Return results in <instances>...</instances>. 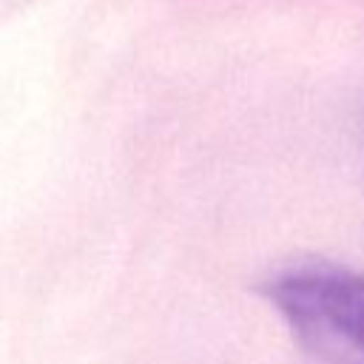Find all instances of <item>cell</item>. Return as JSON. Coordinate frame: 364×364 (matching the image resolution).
<instances>
[{"mask_svg":"<svg viewBox=\"0 0 364 364\" xmlns=\"http://www.w3.org/2000/svg\"><path fill=\"white\" fill-rule=\"evenodd\" d=\"M267 299L293 338L324 364H364V276L299 264L267 284Z\"/></svg>","mask_w":364,"mask_h":364,"instance_id":"cell-1","label":"cell"}]
</instances>
